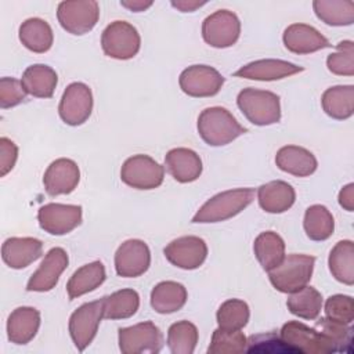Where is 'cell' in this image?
<instances>
[{
	"instance_id": "obj_1",
	"label": "cell",
	"mask_w": 354,
	"mask_h": 354,
	"mask_svg": "<svg viewBox=\"0 0 354 354\" xmlns=\"http://www.w3.org/2000/svg\"><path fill=\"white\" fill-rule=\"evenodd\" d=\"M196 126L201 138L212 147L227 145L246 133V129L238 123L234 115L221 106L203 109L198 118Z\"/></svg>"
},
{
	"instance_id": "obj_2",
	"label": "cell",
	"mask_w": 354,
	"mask_h": 354,
	"mask_svg": "<svg viewBox=\"0 0 354 354\" xmlns=\"http://www.w3.org/2000/svg\"><path fill=\"white\" fill-rule=\"evenodd\" d=\"M253 199L254 189L252 188H236L220 192L201 206L192 217V223H218L228 220L248 207Z\"/></svg>"
},
{
	"instance_id": "obj_3",
	"label": "cell",
	"mask_w": 354,
	"mask_h": 354,
	"mask_svg": "<svg viewBox=\"0 0 354 354\" xmlns=\"http://www.w3.org/2000/svg\"><path fill=\"white\" fill-rule=\"evenodd\" d=\"M314 264V256L297 253L288 254L277 267L267 271L270 282L282 293H293L310 282Z\"/></svg>"
},
{
	"instance_id": "obj_4",
	"label": "cell",
	"mask_w": 354,
	"mask_h": 354,
	"mask_svg": "<svg viewBox=\"0 0 354 354\" xmlns=\"http://www.w3.org/2000/svg\"><path fill=\"white\" fill-rule=\"evenodd\" d=\"M236 104L245 118L256 126H270L281 119L279 97L272 91L243 88L236 97Z\"/></svg>"
},
{
	"instance_id": "obj_5",
	"label": "cell",
	"mask_w": 354,
	"mask_h": 354,
	"mask_svg": "<svg viewBox=\"0 0 354 354\" xmlns=\"http://www.w3.org/2000/svg\"><path fill=\"white\" fill-rule=\"evenodd\" d=\"M141 37L137 29L126 21L111 22L101 35L105 55L115 59H130L140 51Z\"/></svg>"
},
{
	"instance_id": "obj_6",
	"label": "cell",
	"mask_w": 354,
	"mask_h": 354,
	"mask_svg": "<svg viewBox=\"0 0 354 354\" xmlns=\"http://www.w3.org/2000/svg\"><path fill=\"white\" fill-rule=\"evenodd\" d=\"M59 25L71 35L88 33L100 18V6L94 0H66L57 8Z\"/></svg>"
},
{
	"instance_id": "obj_7",
	"label": "cell",
	"mask_w": 354,
	"mask_h": 354,
	"mask_svg": "<svg viewBox=\"0 0 354 354\" xmlns=\"http://www.w3.org/2000/svg\"><path fill=\"white\" fill-rule=\"evenodd\" d=\"M163 166L142 153L127 158L120 170L122 181L136 189H155L163 183Z\"/></svg>"
},
{
	"instance_id": "obj_8",
	"label": "cell",
	"mask_w": 354,
	"mask_h": 354,
	"mask_svg": "<svg viewBox=\"0 0 354 354\" xmlns=\"http://www.w3.org/2000/svg\"><path fill=\"white\" fill-rule=\"evenodd\" d=\"M163 335L151 321L119 329V348L123 354H155L162 350Z\"/></svg>"
},
{
	"instance_id": "obj_9",
	"label": "cell",
	"mask_w": 354,
	"mask_h": 354,
	"mask_svg": "<svg viewBox=\"0 0 354 354\" xmlns=\"http://www.w3.org/2000/svg\"><path fill=\"white\" fill-rule=\"evenodd\" d=\"M241 33L239 18L230 10H218L205 18L202 24L203 40L216 48L231 47Z\"/></svg>"
},
{
	"instance_id": "obj_10",
	"label": "cell",
	"mask_w": 354,
	"mask_h": 354,
	"mask_svg": "<svg viewBox=\"0 0 354 354\" xmlns=\"http://www.w3.org/2000/svg\"><path fill=\"white\" fill-rule=\"evenodd\" d=\"M93 111V94L87 84L75 82L71 83L59 101L58 113L64 123L69 126L83 124Z\"/></svg>"
},
{
	"instance_id": "obj_11",
	"label": "cell",
	"mask_w": 354,
	"mask_h": 354,
	"mask_svg": "<svg viewBox=\"0 0 354 354\" xmlns=\"http://www.w3.org/2000/svg\"><path fill=\"white\" fill-rule=\"evenodd\" d=\"M102 318V299L84 303L72 313L69 335L79 351H83L93 342Z\"/></svg>"
},
{
	"instance_id": "obj_12",
	"label": "cell",
	"mask_w": 354,
	"mask_h": 354,
	"mask_svg": "<svg viewBox=\"0 0 354 354\" xmlns=\"http://www.w3.org/2000/svg\"><path fill=\"white\" fill-rule=\"evenodd\" d=\"M180 88L189 97L216 95L223 84V75L209 65H191L178 77Z\"/></svg>"
},
{
	"instance_id": "obj_13",
	"label": "cell",
	"mask_w": 354,
	"mask_h": 354,
	"mask_svg": "<svg viewBox=\"0 0 354 354\" xmlns=\"http://www.w3.org/2000/svg\"><path fill=\"white\" fill-rule=\"evenodd\" d=\"M39 225L51 235H65L82 223V206L47 203L39 209Z\"/></svg>"
},
{
	"instance_id": "obj_14",
	"label": "cell",
	"mask_w": 354,
	"mask_h": 354,
	"mask_svg": "<svg viewBox=\"0 0 354 354\" xmlns=\"http://www.w3.org/2000/svg\"><path fill=\"white\" fill-rule=\"evenodd\" d=\"M151 264V252L141 239L124 241L115 253V270L119 277L136 278L142 275Z\"/></svg>"
},
{
	"instance_id": "obj_15",
	"label": "cell",
	"mask_w": 354,
	"mask_h": 354,
	"mask_svg": "<svg viewBox=\"0 0 354 354\" xmlns=\"http://www.w3.org/2000/svg\"><path fill=\"white\" fill-rule=\"evenodd\" d=\"M163 253L173 266L183 270H195L206 260L207 246L202 238L187 235L171 241Z\"/></svg>"
},
{
	"instance_id": "obj_16",
	"label": "cell",
	"mask_w": 354,
	"mask_h": 354,
	"mask_svg": "<svg viewBox=\"0 0 354 354\" xmlns=\"http://www.w3.org/2000/svg\"><path fill=\"white\" fill-rule=\"evenodd\" d=\"M69 259L62 248H53L44 256L39 268L28 281L26 290L29 292H48L58 283L61 274L68 267Z\"/></svg>"
},
{
	"instance_id": "obj_17",
	"label": "cell",
	"mask_w": 354,
	"mask_h": 354,
	"mask_svg": "<svg viewBox=\"0 0 354 354\" xmlns=\"http://www.w3.org/2000/svg\"><path fill=\"white\" fill-rule=\"evenodd\" d=\"M79 180V166L68 158H59L51 162L43 176L44 189L51 196L71 194L77 187Z\"/></svg>"
},
{
	"instance_id": "obj_18",
	"label": "cell",
	"mask_w": 354,
	"mask_h": 354,
	"mask_svg": "<svg viewBox=\"0 0 354 354\" xmlns=\"http://www.w3.org/2000/svg\"><path fill=\"white\" fill-rule=\"evenodd\" d=\"M303 72L301 66L283 59H257L241 66L234 76L249 80H279L292 75Z\"/></svg>"
},
{
	"instance_id": "obj_19",
	"label": "cell",
	"mask_w": 354,
	"mask_h": 354,
	"mask_svg": "<svg viewBox=\"0 0 354 354\" xmlns=\"http://www.w3.org/2000/svg\"><path fill=\"white\" fill-rule=\"evenodd\" d=\"M285 47L295 54H310L330 47L329 40L315 28L306 24L289 25L282 36Z\"/></svg>"
},
{
	"instance_id": "obj_20",
	"label": "cell",
	"mask_w": 354,
	"mask_h": 354,
	"mask_svg": "<svg viewBox=\"0 0 354 354\" xmlns=\"http://www.w3.org/2000/svg\"><path fill=\"white\" fill-rule=\"evenodd\" d=\"M43 253V243L40 239L30 236H12L4 241L1 246L3 261L15 270L28 267L36 261Z\"/></svg>"
},
{
	"instance_id": "obj_21",
	"label": "cell",
	"mask_w": 354,
	"mask_h": 354,
	"mask_svg": "<svg viewBox=\"0 0 354 354\" xmlns=\"http://www.w3.org/2000/svg\"><path fill=\"white\" fill-rule=\"evenodd\" d=\"M165 166L178 183H192L202 174V160L189 148H173L165 156Z\"/></svg>"
},
{
	"instance_id": "obj_22",
	"label": "cell",
	"mask_w": 354,
	"mask_h": 354,
	"mask_svg": "<svg viewBox=\"0 0 354 354\" xmlns=\"http://www.w3.org/2000/svg\"><path fill=\"white\" fill-rule=\"evenodd\" d=\"M324 353H350L353 343V328L326 317L315 324Z\"/></svg>"
},
{
	"instance_id": "obj_23",
	"label": "cell",
	"mask_w": 354,
	"mask_h": 354,
	"mask_svg": "<svg viewBox=\"0 0 354 354\" xmlns=\"http://www.w3.org/2000/svg\"><path fill=\"white\" fill-rule=\"evenodd\" d=\"M279 336L295 353L324 354L317 329L300 321H288L283 324Z\"/></svg>"
},
{
	"instance_id": "obj_24",
	"label": "cell",
	"mask_w": 354,
	"mask_h": 354,
	"mask_svg": "<svg viewBox=\"0 0 354 354\" xmlns=\"http://www.w3.org/2000/svg\"><path fill=\"white\" fill-rule=\"evenodd\" d=\"M40 313L33 307H18L7 319V337L14 344H26L37 333Z\"/></svg>"
},
{
	"instance_id": "obj_25",
	"label": "cell",
	"mask_w": 354,
	"mask_h": 354,
	"mask_svg": "<svg viewBox=\"0 0 354 354\" xmlns=\"http://www.w3.org/2000/svg\"><path fill=\"white\" fill-rule=\"evenodd\" d=\"M277 166L292 176L307 177L317 170L315 156L306 148L297 145H285L275 155Z\"/></svg>"
},
{
	"instance_id": "obj_26",
	"label": "cell",
	"mask_w": 354,
	"mask_h": 354,
	"mask_svg": "<svg viewBox=\"0 0 354 354\" xmlns=\"http://www.w3.org/2000/svg\"><path fill=\"white\" fill-rule=\"evenodd\" d=\"M296 199V192L290 184L282 180L263 184L257 191L260 207L267 213H283L292 207Z\"/></svg>"
},
{
	"instance_id": "obj_27",
	"label": "cell",
	"mask_w": 354,
	"mask_h": 354,
	"mask_svg": "<svg viewBox=\"0 0 354 354\" xmlns=\"http://www.w3.org/2000/svg\"><path fill=\"white\" fill-rule=\"evenodd\" d=\"M21 82L28 94L37 98H50L57 87L58 76L48 65L35 64L25 69Z\"/></svg>"
},
{
	"instance_id": "obj_28",
	"label": "cell",
	"mask_w": 354,
	"mask_h": 354,
	"mask_svg": "<svg viewBox=\"0 0 354 354\" xmlns=\"http://www.w3.org/2000/svg\"><path fill=\"white\" fill-rule=\"evenodd\" d=\"M187 289L174 281L159 282L151 292V306L159 314H171L184 307Z\"/></svg>"
},
{
	"instance_id": "obj_29",
	"label": "cell",
	"mask_w": 354,
	"mask_h": 354,
	"mask_svg": "<svg viewBox=\"0 0 354 354\" xmlns=\"http://www.w3.org/2000/svg\"><path fill=\"white\" fill-rule=\"evenodd\" d=\"M105 267L101 261H93L77 268L66 283L69 300L80 297L97 289L105 281Z\"/></svg>"
},
{
	"instance_id": "obj_30",
	"label": "cell",
	"mask_w": 354,
	"mask_h": 354,
	"mask_svg": "<svg viewBox=\"0 0 354 354\" xmlns=\"http://www.w3.org/2000/svg\"><path fill=\"white\" fill-rule=\"evenodd\" d=\"M322 109L336 120H344L354 112V86H333L324 91L321 98Z\"/></svg>"
},
{
	"instance_id": "obj_31",
	"label": "cell",
	"mask_w": 354,
	"mask_h": 354,
	"mask_svg": "<svg viewBox=\"0 0 354 354\" xmlns=\"http://www.w3.org/2000/svg\"><path fill=\"white\" fill-rule=\"evenodd\" d=\"M21 43L33 53H46L51 48L54 35L51 26L41 18H29L19 26Z\"/></svg>"
},
{
	"instance_id": "obj_32",
	"label": "cell",
	"mask_w": 354,
	"mask_h": 354,
	"mask_svg": "<svg viewBox=\"0 0 354 354\" xmlns=\"http://www.w3.org/2000/svg\"><path fill=\"white\" fill-rule=\"evenodd\" d=\"M329 270L336 281L351 286L354 283V243L350 239L337 242L328 259Z\"/></svg>"
},
{
	"instance_id": "obj_33",
	"label": "cell",
	"mask_w": 354,
	"mask_h": 354,
	"mask_svg": "<svg viewBox=\"0 0 354 354\" xmlns=\"http://www.w3.org/2000/svg\"><path fill=\"white\" fill-rule=\"evenodd\" d=\"M253 250L260 266L270 271L283 260L285 242L277 232L264 231L254 239Z\"/></svg>"
},
{
	"instance_id": "obj_34",
	"label": "cell",
	"mask_w": 354,
	"mask_h": 354,
	"mask_svg": "<svg viewBox=\"0 0 354 354\" xmlns=\"http://www.w3.org/2000/svg\"><path fill=\"white\" fill-rule=\"evenodd\" d=\"M318 19L330 26H347L354 22V3L350 0H314Z\"/></svg>"
},
{
	"instance_id": "obj_35",
	"label": "cell",
	"mask_w": 354,
	"mask_h": 354,
	"mask_svg": "<svg viewBox=\"0 0 354 354\" xmlns=\"http://www.w3.org/2000/svg\"><path fill=\"white\" fill-rule=\"evenodd\" d=\"M140 307V296L133 289H122L102 299V314L106 319H126Z\"/></svg>"
},
{
	"instance_id": "obj_36",
	"label": "cell",
	"mask_w": 354,
	"mask_h": 354,
	"mask_svg": "<svg viewBox=\"0 0 354 354\" xmlns=\"http://www.w3.org/2000/svg\"><path fill=\"white\" fill-rule=\"evenodd\" d=\"M288 310L303 319H317L322 310V295L313 286H304L293 293L286 300Z\"/></svg>"
},
{
	"instance_id": "obj_37",
	"label": "cell",
	"mask_w": 354,
	"mask_h": 354,
	"mask_svg": "<svg viewBox=\"0 0 354 354\" xmlns=\"http://www.w3.org/2000/svg\"><path fill=\"white\" fill-rule=\"evenodd\" d=\"M303 227L310 239L325 241L333 234L335 220L324 205H311L304 213Z\"/></svg>"
},
{
	"instance_id": "obj_38",
	"label": "cell",
	"mask_w": 354,
	"mask_h": 354,
	"mask_svg": "<svg viewBox=\"0 0 354 354\" xmlns=\"http://www.w3.org/2000/svg\"><path fill=\"white\" fill-rule=\"evenodd\" d=\"M198 343V329L189 321H178L167 330V347L173 354H192Z\"/></svg>"
},
{
	"instance_id": "obj_39",
	"label": "cell",
	"mask_w": 354,
	"mask_h": 354,
	"mask_svg": "<svg viewBox=\"0 0 354 354\" xmlns=\"http://www.w3.org/2000/svg\"><path fill=\"white\" fill-rule=\"evenodd\" d=\"M249 306L239 299L224 301L216 314L218 328L225 330H241L249 321Z\"/></svg>"
},
{
	"instance_id": "obj_40",
	"label": "cell",
	"mask_w": 354,
	"mask_h": 354,
	"mask_svg": "<svg viewBox=\"0 0 354 354\" xmlns=\"http://www.w3.org/2000/svg\"><path fill=\"white\" fill-rule=\"evenodd\" d=\"M248 339L241 330H225L217 328L207 348L209 354H239L246 351Z\"/></svg>"
},
{
	"instance_id": "obj_41",
	"label": "cell",
	"mask_w": 354,
	"mask_h": 354,
	"mask_svg": "<svg viewBox=\"0 0 354 354\" xmlns=\"http://www.w3.org/2000/svg\"><path fill=\"white\" fill-rule=\"evenodd\" d=\"M328 69L340 76L354 75V44L351 40H343L336 44V53L326 58Z\"/></svg>"
},
{
	"instance_id": "obj_42",
	"label": "cell",
	"mask_w": 354,
	"mask_h": 354,
	"mask_svg": "<svg viewBox=\"0 0 354 354\" xmlns=\"http://www.w3.org/2000/svg\"><path fill=\"white\" fill-rule=\"evenodd\" d=\"M325 317L342 324H351L354 319V301L347 295H333L325 301Z\"/></svg>"
},
{
	"instance_id": "obj_43",
	"label": "cell",
	"mask_w": 354,
	"mask_h": 354,
	"mask_svg": "<svg viewBox=\"0 0 354 354\" xmlns=\"http://www.w3.org/2000/svg\"><path fill=\"white\" fill-rule=\"evenodd\" d=\"M248 353H290L295 351L283 343L281 336H277L274 332L261 333L256 336H250L246 344Z\"/></svg>"
},
{
	"instance_id": "obj_44",
	"label": "cell",
	"mask_w": 354,
	"mask_h": 354,
	"mask_svg": "<svg viewBox=\"0 0 354 354\" xmlns=\"http://www.w3.org/2000/svg\"><path fill=\"white\" fill-rule=\"evenodd\" d=\"M26 90L22 86V82L14 77H1L0 79V106L3 109L12 108L21 104L26 97Z\"/></svg>"
},
{
	"instance_id": "obj_45",
	"label": "cell",
	"mask_w": 354,
	"mask_h": 354,
	"mask_svg": "<svg viewBox=\"0 0 354 354\" xmlns=\"http://www.w3.org/2000/svg\"><path fill=\"white\" fill-rule=\"evenodd\" d=\"M18 158L17 145L7 137L0 138V174L4 177L12 170Z\"/></svg>"
},
{
	"instance_id": "obj_46",
	"label": "cell",
	"mask_w": 354,
	"mask_h": 354,
	"mask_svg": "<svg viewBox=\"0 0 354 354\" xmlns=\"http://www.w3.org/2000/svg\"><path fill=\"white\" fill-rule=\"evenodd\" d=\"M339 205L347 212L354 210V184L353 183L344 185L339 192Z\"/></svg>"
},
{
	"instance_id": "obj_47",
	"label": "cell",
	"mask_w": 354,
	"mask_h": 354,
	"mask_svg": "<svg viewBox=\"0 0 354 354\" xmlns=\"http://www.w3.org/2000/svg\"><path fill=\"white\" fill-rule=\"evenodd\" d=\"M203 4H206V1H194V0H177V1H171V6L177 10H180L181 12H192L196 8L202 7Z\"/></svg>"
},
{
	"instance_id": "obj_48",
	"label": "cell",
	"mask_w": 354,
	"mask_h": 354,
	"mask_svg": "<svg viewBox=\"0 0 354 354\" xmlns=\"http://www.w3.org/2000/svg\"><path fill=\"white\" fill-rule=\"evenodd\" d=\"M120 4L123 7H126V8H129L130 11L140 12V11H144L148 7H151L152 1H145V0H122Z\"/></svg>"
}]
</instances>
